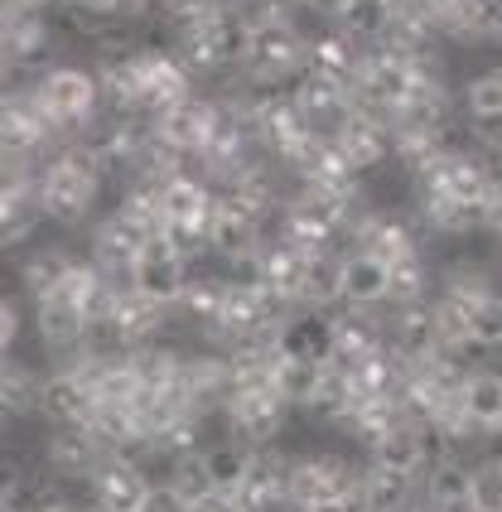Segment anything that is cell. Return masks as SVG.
Returning a JSON list of instances; mask_svg holds the SVG:
<instances>
[{"instance_id": "1", "label": "cell", "mask_w": 502, "mask_h": 512, "mask_svg": "<svg viewBox=\"0 0 502 512\" xmlns=\"http://www.w3.org/2000/svg\"><path fill=\"white\" fill-rule=\"evenodd\" d=\"M112 184V170L102 160V150L87 141H63L34 170V199H39V213L44 223H58V228H78L97 213V203Z\"/></svg>"}, {"instance_id": "2", "label": "cell", "mask_w": 502, "mask_h": 512, "mask_svg": "<svg viewBox=\"0 0 502 512\" xmlns=\"http://www.w3.org/2000/svg\"><path fill=\"white\" fill-rule=\"evenodd\" d=\"M25 87L58 141H83V136H92V131L102 126V116H107L102 78H97L92 63H78V58L44 63Z\"/></svg>"}, {"instance_id": "3", "label": "cell", "mask_w": 502, "mask_h": 512, "mask_svg": "<svg viewBox=\"0 0 502 512\" xmlns=\"http://www.w3.org/2000/svg\"><path fill=\"white\" fill-rule=\"evenodd\" d=\"M387 300H396V271L382 256L358 252V247L338 256V305L372 310V305H387Z\"/></svg>"}, {"instance_id": "4", "label": "cell", "mask_w": 502, "mask_h": 512, "mask_svg": "<svg viewBox=\"0 0 502 512\" xmlns=\"http://www.w3.org/2000/svg\"><path fill=\"white\" fill-rule=\"evenodd\" d=\"M39 223H44V213L34 199V170L0 174V252L25 247Z\"/></svg>"}, {"instance_id": "5", "label": "cell", "mask_w": 502, "mask_h": 512, "mask_svg": "<svg viewBox=\"0 0 502 512\" xmlns=\"http://www.w3.org/2000/svg\"><path fill=\"white\" fill-rule=\"evenodd\" d=\"M78 261H83V256L68 252L63 242H34V247L20 256V271H15V276H20V290L29 295V305L44 300V295H54L58 285L73 276Z\"/></svg>"}, {"instance_id": "6", "label": "cell", "mask_w": 502, "mask_h": 512, "mask_svg": "<svg viewBox=\"0 0 502 512\" xmlns=\"http://www.w3.org/2000/svg\"><path fill=\"white\" fill-rule=\"evenodd\" d=\"M459 421H469L478 430H502V372L474 368L459 382Z\"/></svg>"}, {"instance_id": "7", "label": "cell", "mask_w": 502, "mask_h": 512, "mask_svg": "<svg viewBox=\"0 0 502 512\" xmlns=\"http://www.w3.org/2000/svg\"><path fill=\"white\" fill-rule=\"evenodd\" d=\"M140 512H189V503L179 498L174 484H150L145 498H140Z\"/></svg>"}, {"instance_id": "8", "label": "cell", "mask_w": 502, "mask_h": 512, "mask_svg": "<svg viewBox=\"0 0 502 512\" xmlns=\"http://www.w3.org/2000/svg\"><path fill=\"white\" fill-rule=\"evenodd\" d=\"M15 512H49V503H44V508H15Z\"/></svg>"}]
</instances>
